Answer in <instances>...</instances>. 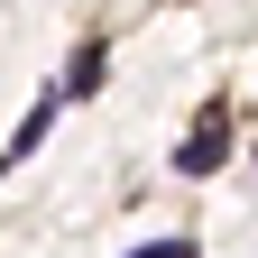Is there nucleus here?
I'll use <instances>...</instances> for the list:
<instances>
[{"label": "nucleus", "mask_w": 258, "mask_h": 258, "mask_svg": "<svg viewBox=\"0 0 258 258\" xmlns=\"http://www.w3.org/2000/svg\"><path fill=\"white\" fill-rule=\"evenodd\" d=\"M221 157H231V120H221V102H212V111L175 139V175H194V184H203V175H221Z\"/></svg>", "instance_id": "1"}, {"label": "nucleus", "mask_w": 258, "mask_h": 258, "mask_svg": "<svg viewBox=\"0 0 258 258\" xmlns=\"http://www.w3.org/2000/svg\"><path fill=\"white\" fill-rule=\"evenodd\" d=\"M83 92H102V37L74 46V74H64V102H83Z\"/></svg>", "instance_id": "2"}, {"label": "nucleus", "mask_w": 258, "mask_h": 258, "mask_svg": "<svg viewBox=\"0 0 258 258\" xmlns=\"http://www.w3.org/2000/svg\"><path fill=\"white\" fill-rule=\"evenodd\" d=\"M129 258H194V240H139Z\"/></svg>", "instance_id": "3"}, {"label": "nucleus", "mask_w": 258, "mask_h": 258, "mask_svg": "<svg viewBox=\"0 0 258 258\" xmlns=\"http://www.w3.org/2000/svg\"><path fill=\"white\" fill-rule=\"evenodd\" d=\"M0 166H10V157H0Z\"/></svg>", "instance_id": "4"}]
</instances>
